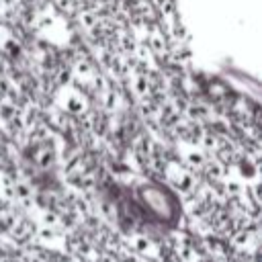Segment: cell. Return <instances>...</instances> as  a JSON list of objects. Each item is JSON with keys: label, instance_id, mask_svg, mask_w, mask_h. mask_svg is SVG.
<instances>
[{"label": "cell", "instance_id": "7a4b0ae2", "mask_svg": "<svg viewBox=\"0 0 262 262\" xmlns=\"http://www.w3.org/2000/svg\"><path fill=\"white\" fill-rule=\"evenodd\" d=\"M239 262H260V260H256V258H244V260H239Z\"/></svg>", "mask_w": 262, "mask_h": 262}, {"label": "cell", "instance_id": "6da1fadb", "mask_svg": "<svg viewBox=\"0 0 262 262\" xmlns=\"http://www.w3.org/2000/svg\"><path fill=\"white\" fill-rule=\"evenodd\" d=\"M123 244H125V248H127L133 256L143 258V260H147V262H158L160 256H162V246H160V242H156L154 237H149V235H145V233L133 231V233H129V235L123 237Z\"/></svg>", "mask_w": 262, "mask_h": 262}]
</instances>
